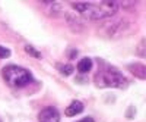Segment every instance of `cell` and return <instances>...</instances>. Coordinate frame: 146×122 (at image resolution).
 I'll list each match as a JSON object with an SVG mask.
<instances>
[{
	"instance_id": "9",
	"label": "cell",
	"mask_w": 146,
	"mask_h": 122,
	"mask_svg": "<svg viewBox=\"0 0 146 122\" xmlns=\"http://www.w3.org/2000/svg\"><path fill=\"white\" fill-rule=\"evenodd\" d=\"M60 71H62L63 75H70L73 72V66L72 65H63V66H60Z\"/></svg>"
},
{
	"instance_id": "12",
	"label": "cell",
	"mask_w": 146,
	"mask_h": 122,
	"mask_svg": "<svg viewBox=\"0 0 146 122\" xmlns=\"http://www.w3.org/2000/svg\"><path fill=\"white\" fill-rule=\"evenodd\" d=\"M76 55H78V50H73V52L70 53V59H73V57H75Z\"/></svg>"
},
{
	"instance_id": "10",
	"label": "cell",
	"mask_w": 146,
	"mask_h": 122,
	"mask_svg": "<svg viewBox=\"0 0 146 122\" xmlns=\"http://www.w3.org/2000/svg\"><path fill=\"white\" fill-rule=\"evenodd\" d=\"M9 56H10L9 49H6V47H2V46H0V59H5V57H9Z\"/></svg>"
},
{
	"instance_id": "5",
	"label": "cell",
	"mask_w": 146,
	"mask_h": 122,
	"mask_svg": "<svg viewBox=\"0 0 146 122\" xmlns=\"http://www.w3.org/2000/svg\"><path fill=\"white\" fill-rule=\"evenodd\" d=\"M80 112H83V104L80 103V102H78V100H75V102H72L67 107H66V115L67 116H76V115H79Z\"/></svg>"
},
{
	"instance_id": "6",
	"label": "cell",
	"mask_w": 146,
	"mask_h": 122,
	"mask_svg": "<svg viewBox=\"0 0 146 122\" xmlns=\"http://www.w3.org/2000/svg\"><path fill=\"white\" fill-rule=\"evenodd\" d=\"M129 71L131 72L133 75H136L140 80L146 78V68L142 63H135V65H129Z\"/></svg>"
},
{
	"instance_id": "13",
	"label": "cell",
	"mask_w": 146,
	"mask_h": 122,
	"mask_svg": "<svg viewBox=\"0 0 146 122\" xmlns=\"http://www.w3.org/2000/svg\"><path fill=\"white\" fill-rule=\"evenodd\" d=\"M0 122H2V121H0Z\"/></svg>"
},
{
	"instance_id": "3",
	"label": "cell",
	"mask_w": 146,
	"mask_h": 122,
	"mask_svg": "<svg viewBox=\"0 0 146 122\" xmlns=\"http://www.w3.org/2000/svg\"><path fill=\"white\" fill-rule=\"evenodd\" d=\"M3 78L10 87H16V88L25 87L32 81L31 72L25 68L16 66V65H9L3 69Z\"/></svg>"
},
{
	"instance_id": "11",
	"label": "cell",
	"mask_w": 146,
	"mask_h": 122,
	"mask_svg": "<svg viewBox=\"0 0 146 122\" xmlns=\"http://www.w3.org/2000/svg\"><path fill=\"white\" fill-rule=\"evenodd\" d=\"M79 122H94V119H92V118H83V119L79 121Z\"/></svg>"
},
{
	"instance_id": "2",
	"label": "cell",
	"mask_w": 146,
	"mask_h": 122,
	"mask_svg": "<svg viewBox=\"0 0 146 122\" xmlns=\"http://www.w3.org/2000/svg\"><path fill=\"white\" fill-rule=\"evenodd\" d=\"M95 82L98 87H113V88H126L127 80L113 66L102 65L95 75Z\"/></svg>"
},
{
	"instance_id": "7",
	"label": "cell",
	"mask_w": 146,
	"mask_h": 122,
	"mask_svg": "<svg viewBox=\"0 0 146 122\" xmlns=\"http://www.w3.org/2000/svg\"><path fill=\"white\" fill-rule=\"evenodd\" d=\"M91 68H92V60L89 57H83L78 63V71L80 74H86L88 71H91Z\"/></svg>"
},
{
	"instance_id": "1",
	"label": "cell",
	"mask_w": 146,
	"mask_h": 122,
	"mask_svg": "<svg viewBox=\"0 0 146 122\" xmlns=\"http://www.w3.org/2000/svg\"><path fill=\"white\" fill-rule=\"evenodd\" d=\"M72 6L75 7L80 15L86 16L89 19H105L113 16L117 9L118 3L115 2H100V3H72Z\"/></svg>"
},
{
	"instance_id": "4",
	"label": "cell",
	"mask_w": 146,
	"mask_h": 122,
	"mask_svg": "<svg viewBox=\"0 0 146 122\" xmlns=\"http://www.w3.org/2000/svg\"><path fill=\"white\" fill-rule=\"evenodd\" d=\"M38 119H40V122H60V115L56 107L48 106L40 112Z\"/></svg>"
},
{
	"instance_id": "8",
	"label": "cell",
	"mask_w": 146,
	"mask_h": 122,
	"mask_svg": "<svg viewBox=\"0 0 146 122\" xmlns=\"http://www.w3.org/2000/svg\"><path fill=\"white\" fill-rule=\"evenodd\" d=\"M25 52H27L28 55H32L34 57H41V55H40L38 52H36L32 46H25Z\"/></svg>"
}]
</instances>
